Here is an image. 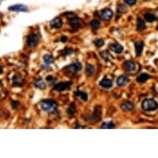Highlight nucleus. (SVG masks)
<instances>
[{
  "mask_svg": "<svg viewBox=\"0 0 158 158\" xmlns=\"http://www.w3.org/2000/svg\"><path fill=\"white\" fill-rule=\"evenodd\" d=\"M149 78H150V76H149L148 74L142 73L137 77V81H138V83H144V82H146Z\"/></svg>",
  "mask_w": 158,
  "mask_h": 158,
  "instance_id": "obj_17",
  "label": "nucleus"
},
{
  "mask_svg": "<svg viewBox=\"0 0 158 158\" xmlns=\"http://www.w3.org/2000/svg\"><path fill=\"white\" fill-rule=\"evenodd\" d=\"M11 106H12V108L13 109H18V108L19 107V102L17 101V100L12 101V102H11Z\"/></svg>",
  "mask_w": 158,
  "mask_h": 158,
  "instance_id": "obj_32",
  "label": "nucleus"
},
{
  "mask_svg": "<svg viewBox=\"0 0 158 158\" xmlns=\"http://www.w3.org/2000/svg\"><path fill=\"white\" fill-rule=\"evenodd\" d=\"M146 28V25H145V22L141 18H138V22H137V30L141 32L144 30Z\"/></svg>",
  "mask_w": 158,
  "mask_h": 158,
  "instance_id": "obj_18",
  "label": "nucleus"
},
{
  "mask_svg": "<svg viewBox=\"0 0 158 158\" xmlns=\"http://www.w3.org/2000/svg\"><path fill=\"white\" fill-rule=\"evenodd\" d=\"M100 116H101V109H100V108H99V106H97L94 109V113L92 114V116H91L88 121L91 123H94L99 121Z\"/></svg>",
  "mask_w": 158,
  "mask_h": 158,
  "instance_id": "obj_4",
  "label": "nucleus"
},
{
  "mask_svg": "<svg viewBox=\"0 0 158 158\" xmlns=\"http://www.w3.org/2000/svg\"><path fill=\"white\" fill-rule=\"evenodd\" d=\"M85 72L87 74V76H92L94 72V67L90 64H88L86 65V68H85Z\"/></svg>",
  "mask_w": 158,
  "mask_h": 158,
  "instance_id": "obj_23",
  "label": "nucleus"
},
{
  "mask_svg": "<svg viewBox=\"0 0 158 158\" xmlns=\"http://www.w3.org/2000/svg\"><path fill=\"white\" fill-rule=\"evenodd\" d=\"M129 82V79L126 76H120L117 79V85L118 86H124L128 84Z\"/></svg>",
  "mask_w": 158,
  "mask_h": 158,
  "instance_id": "obj_12",
  "label": "nucleus"
},
{
  "mask_svg": "<svg viewBox=\"0 0 158 158\" xmlns=\"http://www.w3.org/2000/svg\"><path fill=\"white\" fill-rule=\"evenodd\" d=\"M143 47H144V43L142 41H137L135 43V50H136L137 56H141V54H142L143 51Z\"/></svg>",
  "mask_w": 158,
  "mask_h": 158,
  "instance_id": "obj_14",
  "label": "nucleus"
},
{
  "mask_svg": "<svg viewBox=\"0 0 158 158\" xmlns=\"http://www.w3.org/2000/svg\"><path fill=\"white\" fill-rule=\"evenodd\" d=\"M2 72H3V67L0 65V74H2Z\"/></svg>",
  "mask_w": 158,
  "mask_h": 158,
  "instance_id": "obj_36",
  "label": "nucleus"
},
{
  "mask_svg": "<svg viewBox=\"0 0 158 158\" xmlns=\"http://www.w3.org/2000/svg\"><path fill=\"white\" fill-rule=\"evenodd\" d=\"M142 109L147 112H151V111H155L158 108V103L156 100L152 99H145L142 103Z\"/></svg>",
  "mask_w": 158,
  "mask_h": 158,
  "instance_id": "obj_2",
  "label": "nucleus"
},
{
  "mask_svg": "<svg viewBox=\"0 0 158 158\" xmlns=\"http://www.w3.org/2000/svg\"><path fill=\"white\" fill-rule=\"evenodd\" d=\"M35 86L40 89H44L46 88V83L41 79H37L35 81Z\"/></svg>",
  "mask_w": 158,
  "mask_h": 158,
  "instance_id": "obj_19",
  "label": "nucleus"
},
{
  "mask_svg": "<svg viewBox=\"0 0 158 158\" xmlns=\"http://www.w3.org/2000/svg\"><path fill=\"white\" fill-rule=\"evenodd\" d=\"M38 41H39V37L36 34H30L27 38V43L29 47H36L38 43Z\"/></svg>",
  "mask_w": 158,
  "mask_h": 158,
  "instance_id": "obj_6",
  "label": "nucleus"
},
{
  "mask_svg": "<svg viewBox=\"0 0 158 158\" xmlns=\"http://www.w3.org/2000/svg\"><path fill=\"white\" fill-rule=\"evenodd\" d=\"M72 52H73V50L71 48H65L61 51V55L64 56H66L70 55V54H72Z\"/></svg>",
  "mask_w": 158,
  "mask_h": 158,
  "instance_id": "obj_27",
  "label": "nucleus"
},
{
  "mask_svg": "<svg viewBox=\"0 0 158 158\" xmlns=\"http://www.w3.org/2000/svg\"><path fill=\"white\" fill-rule=\"evenodd\" d=\"M121 109L123 111H126V112L132 111V110L134 109V104L132 102H130V101H127L125 103H122V104H121Z\"/></svg>",
  "mask_w": 158,
  "mask_h": 158,
  "instance_id": "obj_13",
  "label": "nucleus"
},
{
  "mask_svg": "<svg viewBox=\"0 0 158 158\" xmlns=\"http://www.w3.org/2000/svg\"><path fill=\"white\" fill-rule=\"evenodd\" d=\"M76 113V107L74 105V103H71L67 109V114L69 116H74Z\"/></svg>",
  "mask_w": 158,
  "mask_h": 158,
  "instance_id": "obj_22",
  "label": "nucleus"
},
{
  "mask_svg": "<svg viewBox=\"0 0 158 158\" xmlns=\"http://www.w3.org/2000/svg\"><path fill=\"white\" fill-rule=\"evenodd\" d=\"M109 49L115 53H121L123 51V47L118 43H112L109 46Z\"/></svg>",
  "mask_w": 158,
  "mask_h": 158,
  "instance_id": "obj_11",
  "label": "nucleus"
},
{
  "mask_svg": "<svg viewBox=\"0 0 158 158\" xmlns=\"http://www.w3.org/2000/svg\"><path fill=\"white\" fill-rule=\"evenodd\" d=\"M115 124L113 122H107L103 123L101 126V128H114Z\"/></svg>",
  "mask_w": 158,
  "mask_h": 158,
  "instance_id": "obj_26",
  "label": "nucleus"
},
{
  "mask_svg": "<svg viewBox=\"0 0 158 158\" xmlns=\"http://www.w3.org/2000/svg\"><path fill=\"white\" fill-rule=\"evenodd\" d=\"M144 18H145V20L147 21V22H154V21L156 20V17L154 14H152V13H145L144 14Z\"/></svg>",
  "mask_w": 158,
  "mask_h": 158,
  "instance_id": "obj_20",
  "label": "nucleus"
},
{
  "mask_svg": "<svg viewBox=\"0 0 158 158\" xmlns=\"http://www.w3.org/2000/svg\"><path fill=\"white\" fill-rule=\"evenodd\" d=\"M124 2H125L127 4H128L129 6H133L136 4L137 0H124Z\"/></svg>",
  "mask_w": 158,
  "mask_h": 158,
  "instance_id": "obj_34",
  "label": "nucleus"
},
{
  "mask_svg": "<svg viewBox=\"0 0 158 158\" xmlns=\"http://www.w3.org/2000/svg\"><path fill=\"white\" fill-rule=\"evenodd\" d=\"M43 60H44V62L47 65H50L54 62V57L51 56V55H49V54H47V55H45L43 56Z\"/></svg>",
  "mask_w": 158,
  "mask_h": 158,
  "instance_id": "obj_21",
  "label": "nucleus"
},
{
  "mask_svg": "<svg viewBox=\"0 0 158 158\" xmlns=\"http://www.w3.org/2000/svg\"><path fill=\"white\" fill-rule=\"evenodd\" d=\"M124 69H125L127 71H134L135 69H136V65L133 61H126L125 64H124Z\"/></svg>",
  "mask_w": 158,
  "mask_h": 158,
  "instance_id": "obj_15",
  "label": "nucleus"
},
{
  "mask_svg": "<svg viewBox=\"0 0 158 158\" xmlns=\"http://www.w3.org/2000/svg\"><path fill=\"white\" fill-rule=\"evenodd\" d=\"M50 25H51V27L54 28H61L62 27V21L59 18H56L50 22Z\"/></svg>",
  "mask_w": 158,
  "mask_h": 158,
  "instance_id": "obj_16",
  "label": "nucleus"
},
{
  "mask_svg": "<svg viewBox=\"0 0 158 158\" xmlns=\"http://www.w3.org/2000/svg\"><path fill=\"white\" fill-rule=\"evenodd\" d=\"M99 85L102 86L103 88H104V89H110L111 87H113V81L105 77L100 81Z\"/></svg>",
  "mask_w": 158,
  "mask_h": 158,
  "instance_id": "obj_10",
  "label": "nucleus"
},
{
  "mask_svg": "<svg viewBox=\"0 0 158 158\" xmlns=\"http://www.w3.org/2000/svg\"><path fill=\"white\" fill-rule=\"evenodd\" d=\"M90 25H91V27H92L93 29H99V27H100V22L97 19H94L91 22Z\"/></svg>",
  "mask_w": 158,
  "mask_h": 158,
  "instance_id": "obj_25",
  "label": "nucleus"
},
{
  "mask_svg": "<svg viewBox=\"0 0 158 158\" xmlns=\"http://www.w3.org/2000/svg\"><path fill=\"white\" fill-rule=\"evenodd\" d=\"M12 83L14 85H21L22 83V79H21L18 76H15L12 78Z\"/></svg>",
  "mask_w": 158,
  "mask_h": 158,
  "instance_id": "obj_29",
  "label": "nucleus"
},
{
  "mask_svg": "<svg viewBox=\"0 0 158 158\" xmlns=\"http://www.w3.org/2000/svg\"><path fill=\"white\" fill-rule=\"evenodd\" d=\"M100 56H101V57L103 58V59L104 60V61H108L109 60V54H108L107 51H101L100 52Z\"/></svg>",
  "mask_w": 158,
  "mask_h": 158,
  "instance_id": "obj_31",
  "label": "nucleus"
},
{
  "mask_svg": "<svg viewBox=\"0 0 158 158\" xmlns=\"http://www.w3.org/2000/svg\"><path fill=\"white\" fill-rule=\"evenodd\" d=\"M0 96H1V93H0Z\"/></svg>",
  "mask_w": 158,
  "mask_h": 158,
  "instance_id": "obj_37",
  "label": "nucleus"
},
{
  "mask_svg": "<svg viewBox=\"0 0 158 158\" xmlns=\"http://www.w3.org/2000/svg\"><path fill=\"white\" fill-rule=\"evenodd\" d=\"M113 15H114V12L110 8H105V9L101 11V13H100L101 18L105 21H109L112 18Z\"/></svg>",
  "mask_w": 158,
  "mask_h": 158,
  "instance_id": "obj_7",
  "label": "nucleus"
},
{
  "mask_svg": "<svg viewBox=\"0 0 158 158\" xmlns=\"http://www.w3.org/2000/svg\"><path fill=\"white\" fill-rule=\"evenodd\" d=\"M46 80H47L49 84H53V83L56 81V79L54 78L53 76H48L47 77V79H46Z\"/></svg>",
  "mask_w": 158,
  "mask_h": 158,
  "instance_id": "obj_33",
  "label": "nucleus"
},
{
  "mask_svg": "<svg viewBox=\"0 0 158 158\" xmlns=\"http://www.w3.org/2000/svg\"><path fill=\"white\" fill-rule=\"evenodd\" d=\"M76 96H78V97H80L83 101H87V99H88V95H87V94L85 93V92H81V91H76Z\"/></svg>",
  "mask_w": 158,
  "mask_h": 158,
  "instance_id": "obj_24",
  "label": "nucleus"
},
{
  "mask_svg": "<svg viewBox=\"0 0 158 158\" xmlns=\"http://www.w3.org/2000/svg\"><path fill=\"white\" fill-rule=\"evenodd\" d=\"M61 40V41L65 42V41H66V40H67V37H66V36H62Z\"/></svg>",
  "mask_w": 158,
  "mask_h": 158,
  "instance_id": "obj_35",
  "label": "nucleus"
},
{
  "mask_svg": "<svg viewBox=\"0 0 158 158\" xmlns=\"http://www.w3.org/2000/svg\"><path fill=\"white\" fill-rule=\"evenodd\" d=\"M94 43L97 47H101L103 46V44H104V41L103 39H96L94 41Z\"/></svg>",
  "mask_w": 158,
  "mask_h": 158,
  "instance_id": "obj_28",
  "label": "nucleus"
},
{
  "mask_svg": "<svg viewBox=\"0 0 158 158\" xmlns=\"http://www.w3.org/2000/svg\"><path fill=\"white\" fill-rule=\"evenodd\" d=\"M146 1H148V0H146Z\"/></svg>",
  "mask_w": 158,
  "mask_h": 158,
  "instance_id": "obj_38",
  "label": "nucleus"
},
{
  "mask_svg": "<svg viewBox=\"0 0 158 158\" xmlns=\"http://www.w3.org/2000/svg\"><path fill=\"white\" fill-rule=\"evenodd\" d=\"M72 85V82H60L54 86V89L56 91H64L65 89H68Z\"/></svg>",
  "mask_w": 158,
  "mask_h": 158,
  "instance_id": "obj_5",
  "label": "nucleus"
},
{
  "mask_svg": "<svg viewBox=\"0 0 158 158\" xmlns=\"http://www.w3.org/2000/svg\"><path fill=\"white\" fill-rule=\"evenodd\" d=\"M118 12L119 13H124L125 12H127V7L125 5L123 4H120V5L118 7Z\"/></svg>",
  "mask_w": 158,
  "mask_h": 158,
  "instance_id": "obj_30",
  "label": "nucleus"
},
{
  "mask_svg": "<svg viewBox=\"0 0 158 158\" xmlns=\"http://www.w3.org/2000/svg\"><path fill=\"white\" fill-rule=\"evenodd\" d=\"M8 10L13 12H27L28 8L23 4H15V5H12L8 7Z\"/></svg>",
  "mask_w": 158,
  "mask_h": 158,
  "instance_id": "obj_8",
  "label": "nucleus"
},
{
  "mask_svg": "<svg viewBox=\"0 0 158 158\" xmlns=\"http://www.w3.org/2000/svg\"><path fill=\"white\" fill-rule=\"evenodd\" d=\"M40 104L41 109L47 113H53L58 107V103L53 99H44L41 101Z\"/></svg>",
  "mask_w": 158,
  "mask_h": 158,
  "instance_id": "obj_1",
  "label": "nucleus"
},
{
  "mask_svg": "<svg viewBox=\"0 0 158 158\" xmlns=\"http://www.w3.org/2000/svg\"><path fill=\"white\" fill-rule=\"evenodd\" d=\"M82 69V65L80 62H74V63L68 65L65 69V71L68 74H76L78 71Z\"/></svg>",
  "mask_w": 158,
  "mask_h": 158,
  "instance_id": "obj_3",
  "label": "nucleus"
},
{
  "mask_svg": "<svg viewBox=\"0 0 158 158\" xmlns=\"http://www.w3.org/2000/svg\"><path fill=\"white\" fill-rule=\"evenodd\" d=\"M69 23L70 25V27H72L73 28H79L82 24V20L80 18H77V17H74V18H70Z\"/></svg>",
  "mask_w": 158,
  "mask_h": 158,
  "instance_id": "obj_9",
  "label": "nucleus"
}]
</instances>
